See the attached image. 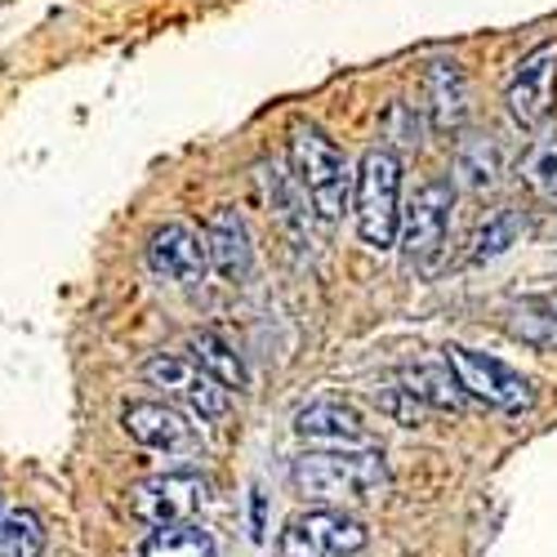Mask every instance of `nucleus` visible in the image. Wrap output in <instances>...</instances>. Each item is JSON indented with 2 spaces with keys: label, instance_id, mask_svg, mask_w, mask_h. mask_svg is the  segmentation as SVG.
Returning a JSON list of instances; mask_svg holds the SVG:
<instances>
[{
  "label": "nucleus",
  "instance_id": "nucleus-7",
  "mask_svg": "<svg viewBox=\"0 0 557 557\" xmlns=\"http://www.w3.org/2000/svg\"><path fill=\"white\" fill-rule=\"evenodd\" d=\"M144 380L152 388H161L170 401L188 406L201 424H219L227 414V388H219L206 370L193 361V357H178V352H157L144 361Z\"/></svg>",
  "mask_w": 557,
  "mask_h": 557
},
{
  "label": "nucleus",
  "instance_id": "nucleus-14",
  "mask_svg": "<svg viewBox=\"0 0 557 557\" xmlns=\"http://www.w3.org/2000/svg\"><path fill=\"white\" fill-rule=\"evenodd\" d=\"M424 108H429V121L433 129H459L469 121V76L455 59H433L429 72H424Z\"/></svg>",
  "mask_w": 557,
  "mask_h": 557
},
{
  "label": "nucleus",
  "instance_id": "nucleus-5",
  "mask_svg": "<svg viewBox=\"0 0 557 557\" xmlns=\"http://www.w3.org/2000/svg\"><path fill=\"white\" fill-rule=\"evenodd\" d=\"M442 361L450 366V375L463 388V397H478V401H486L495 410H508V414H522L535 401V384L527 375H518L513 366H504L499 357H491V352L450 344V348H442Z\"/></svg>",
  "mask_w": 557,
  "mask_h": 557
},
{
  "label": "nucleus",
  "instance_id": "nucleus-2",
  "mask_svg": "<svg viewBox=\"0 0 557 557\" xmlns=\"http://www.w3.org/2000/svg\"><path fill=\"white\" fill-rule=\"evenodd\" d=\"M290 170L299 193L308 197V206L317 210V219L335 223L348 206H352V165L339 152L335 138L312 125V121H295L290 129Z\"/></svg>",
  "mask_w": 557,
  "mask_h": 557
},
{
  "label": "nucleus",
  "instance_id": "nucleus-20",
  "mask_svg": "<svg viewBox=\"0 0 557 557\" xmlns=\"http://www.w3.org/2000/svg\"><path fill=\"white\" fill-rule=\"evenodd\" d=\"M138 557H219L214 553V540L210 531L201 527H165V531H152L138 548Z\"/></svg>",
  "mask_w": 557,
  "mask_h": 557
},
{
  "label": "nucleus",
  "instance_id": "nucleus-9",
  "mask_svg": "<svg viewBox=\"0 0 557 557\" xmlns=\"http://www.w3.org/2000/svg\"><path fill=\"white\" fill-rule=\"evenodd\" d=\"M553 89H557V40H544L531 54H522V63L508 76L504 89L508 121L518 129H540L553 112Z\"/></svg>",
  "mask_w": 557,
  "mask_h": 557
},
{
  "label": "nucleus",
  "instance_id": "nucleus-25",
  "mask_svg": "<svg viewBox=\"0 0 557 557\" xmlns=\"http://www.w3.org/2000/svg\"><path fill=\"white\" fill-rule=\"evenodd\" d=\"M255 540H263V495L255 491Z\"/></svg>",
  "mask_w": 557,
  "mask_h": 557
},
{
  "label": "nucleus",
  "instance_id": "nucleus-24",
  "mask_svg": "<svg viewBox=\"0 0 557 557\" xmlns=\"http://www.w3.org/2000/svg\"><path fill=\"white\" fill-rule=\"evenodd\" d=\"M384 410L393 414L397 424H406V429H414V424H420V401H414V397H410L401 384H397V388L384 397Z\"/></svg>",
  "mask_w": 557,
  "mask_h": 557
},
{
  "label": "nucleus",
  "instance_id": "nucleus-19",
  "mask_svg": "<svg viewBox=\"0 0 557 557\" xmlns=\"http://www.w3.org/2000/svg\"><path fill=\"white\" fill-rule=\"evenodd\" d=\"M508 335L531 348H557V295H527L508 308Z\"/></svg>",
  "mask_w": 557,
  "mask_h": 557
},
{
  "label": "nucleus",
  "instance_id": "nucleus-3",
  "mask_svg": "<svg viewBox=\"0 0 557 557\" xmlns=\"http://www.w3.org/2000/svg\"><path fill=\"white\" fill-rule=\"evenodd\" d=\"M352 214L370 250H393L401 227V157L393 148H370L357 161Z\"/></svg>",
  "mask_w": 557,
  "mask_h": 557
},
{
  "label": "nucleus",
  "instance_id": "nucleus-15",
  "mask_svg": "<svg viewBox=\"0 0 557 557\" xmlns=\"http://www.w3.org/2000/svg\"><path fill=\"white\" fill-rule=\"evenodd\" d=\"M263 193H268V210L276 219V227L290 237V246H308V197L299 193L295 174H286L282 165H263Z\"/></svg>",
  "mask_w": 557,
  "mask_h": 557
},
{
  "label": "nucleus",
  "instance_id": "nucleus-18",
  "mask_svg": "<svg viewBox=\"0 0 557 557\" xmlns=\"http://www.w3.org/2000/svg\"><path fill=\"white\" fill-rule=\"evenodd\" d=\"M188 352H193V361L206 370V375H210L219 388H227V393H242V388L250 384L242 352L232 348L223 335H214V331H197V335L188 339Z\"/></svg>",
  "mask_w": 557,
  "mask_h": 557
},
{
  "label": "nucleus",
  "instance_id": "nucleus-17",
  "mask_svg": "<svg viewBox=\"0 0 557 557\" xmlns=\"http://www.w3.org/2000/svg\"><path fill=\"white\" fill-rule=\"evenodd\" d=\"M504 174V148L495 134H473L463 138L459 152H455V178L463 183L469 193H491Z\"/></svg>",
  "mask_w": 557,
  "mask_h": 557
},
{
  "label": "nucleus",
  "instance_id": "nucleus-1",
  "mask_svg": "<svg viewBox=\"0 0 557 557\" xmlns=\"http://www.w3.org/2000/svg\"><path fill=\"white\" fill-rule=\"evenodd\" d=\"M295 491L308 504H361L388 486L384 455L370 450H308L290 469Z\"/></svg>",
  "mask_w": 557,
  "mask_h": 557
},
{
  "label": "nucleus",
  "instance_id": "nucleus-11",
  "mask_svg": "<svg viewBox=\"0 0 557 557\" xmlns=\"http://www.w3.org/2000/svg\"><path fill=\"white\" fill-rule=\"evenodd\" d=\"M295 433L321 450H370V429L348 401L321 397L295 414Z\"/></svg>",
  "mask_w": 557,
  "mask_h": 557
},
{
  "label": "nucleus",
  "instance_id": "nucleus-12",
  "mask_svg": "<svg viewBox=\"0 0 557 557\" xmlns=\"http://www.w3.org/2000/svg\"><path fill=\"white\" fill-rule=\"evenodd\" d=\"M206 255H210V268L227 282H246L250 268H255V242H250V227L246 219L232 210V206H219L210 219H206Z\"/></svg>",
  "mask_w": 557,
  "mask_h": 557
},
{
  "label": "nucleus",
  "instance_id": "nucleus-13",
  "mask_svg": "<svg viewBox=\"0 0 557 557\" xmlns=\"http://www.w3.org/2000/svg\"><path fill=\"white\" fill-rule=\"evenodd\" d=\"M125 433L148 446V450H165V455H178V450H193L197 437H193V424L165 401H129L125 414H121Z\"/></svg>",
  "mask_w": 557,
  "mask_h": 557
},
{
  "label": "nucleus",
  "instance_id": "nucleus-10",
  "mask_svg": "<svg viewBox=\"0 0 557 557\" xmlns=\"http://www.w3.org/2000/svg\"><path fill=\"white\" fill-rule=\"evenodd\" d=\"M148 272L157 282L170 286H197L210 272V255H206V237L188 223H161L148 237Z\"/></svg>",
  "mask_w": 557,
  "mask_h": 557
},
{
  "label": "nucleus",
  "instance_id": "nucleus-16",
  "mask_svg": "<svg viewBox=\"0 0 557 557\" xmlns=\"http://www.w3.org/2000/svg\"><path fill=\"white\" fill-rule=\"evenodd\" d=\"M401 388L420 406H433V410H450L455 414L463 406V388L455 384L446 361H410V366H401Z\"/></svg>",
  "mask_w": 557,
  "mask_h": 557
},
{
  "label": "nucleus",
  "instance_id": "nucleus-6",
  "mask_svg": "<svg viewBox=\"0 0 557 557\" xmlns=\"http://www.w3.org/2000/svg\"><path fill=\"white\" fill-rule=\"evenodd\" d=\"M370 540V531L339 513V508H308V513H295L276 540V553L282 557H352L361 553Z\"/></svg>",
  "mask_w": 557,
  "mask_h": 557
},
{
  "label": "nucleus",
  "instance_id": "nucleus-21",
  "mask_svg": "<svg viewBox=\"0 0 557 557\" xmlns=\"http://www.w3.org/2000/svg\"><path fill=\"white\" fill-rule=\"evenodd\" d=\"M522 227H527V219H522L518 210H499V214H491V219L478 227V237H473V250H469V259H473V263L499 259L504 250H513V246H518Z\"/></svg>",
  "mask_w": 557,
  "mask_h": 557
},
{
  "label": "nucleus",
  "instance_id": "nucleus-22",
  "mask_svg": "<svg viewBox=\"0 0 557 557\" xmlns=\"http://www.w3.org/2000/svg\"><path fill=\"white\" fill-rule=\"evenodd\" d=\"M45 553V527L32 508H14L0 518V557H40Z\"/></svg>",
  "mask_w": 557,
  "mask_h": 557
},
{
  "label": "nucleus",
  "instance_id": "nucleus-4",
  "mask_svg": "<svg viewBox=\"0 0 557 557\" xmlns=\"http://www.w3.org/2000/svg\"><path fill=\"white\" fill-rule=\"evenodd\" d=\"M450 210H455V188L450 178H429L414 188V197L401 210L397 246L406 259V272L433 276L446 259V237H450Z\"/></svg>",
  "mask_w": 557,
  "mask_h": 557
},
{
  "label": "nucleus",
  "instance_id": "nucleus-8",
  "mask_svg": "<svg viewBox=\"0 0 557 557\" xmlns=\"http://www.w3.org/2000/svg\"><path fill=\"white\" fill-rule=\"evenodd\" d=\"M201 504H206V478L201 473H157L129 491V513L152 531L188 527L201 513Z\"/></svg>",
  "mask_w": 557,
  "mask_h": 557
},
{
  "label": "nucleus",
  "instance_id": "nucleus-23",
  "mask_svg": "<svg viewBox=\"0 0 557 557\" xmlns=\"http://www.w3.org/2000/svg\"><path fill=\"white\" fill-rule=\"evenodd\" d=\"M522 178L531 183V188L557 206V138H544V144L531 148L527 165H522Z\"/></svg>",
  "mask_w": 557,
  "mask_h": 557
}]
</instances>
